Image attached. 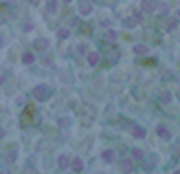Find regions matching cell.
Returning a JSON list of instances; mask_svg holds the SVG:
<instances>
[{"label":"cell","mask_w":180,"mask_h":174,"mask_svg":"<svg viewBox=\"0 0 180 174\" xmlns=\"http://www.w3.org/2000/svg\"><path fill=\"white\" fill-rule=\"evenodd\" d=\"M50 93H53V90H50L48 86H37V88L33 90V97L42 102V99H48V97H50Z\"/></svg>","instance_id":"obj_1"},{"label":"cell","mask_w":180,"mask_h":174,"mask_svg":"<svg viewBox=\"0 0 180 174\" xmlns=\"http://www.w3.org/2000/svg\"><path fill=\"white\" fill-rule=\"evenodd\" d=\"M158 5H156V0H143V11L145 13H149V11H154Z\"/></svg>","instance_id":"obj_2"},{"label":"cell","mask_w":180,"mask_h":174,"mask_svg":"<svg viewBox=\"0 0 180 174\" xmlns=\"http://www.w3.org/2000/svg\"><path fill=\"white\" fill-rule=\"evenodd\" d=\"M138 22H141V13H134V16H132L130 20H125L123 24H125V27H136Z\"/></svg>","instance_id":"obj_3"},{"label":"cell","mask_w":180,"mask_h":174,"mask_svg":"<svg viewBox=\"0 0 180 174\" xmlns=\"http://www.w3.org/2000/svg\"><path fill=\"white\" fill-rule=\"evenodd\" d=\"M121 170H123V172H130V170H132V159H123V161H121Z\"/></svg>","instance_id":"obj_4"},{"label":"cell","mask_w":180,"mask_h":174,"mask_svg":"<svg viewBox=\"0 0 180 174\" xmlns=\"http://www.w3.org/2000/svg\"><path fill=\"white\" fill-rule=\"evenodd\" d=\"M132 132H134V137H136V139H143V137H145V130H143L141 126H134V128H132Z\"/></svg>","instance_id":"obj_5"},{"label":"cell","mask_w":180,"mask_h":174,"mask_svg":"<svg viewBox=\"0 0 180 174\" xmlns=\"http://www.w3.org/2000/svg\"><path fill=\"white\" fill-rule=\"evenodd\" d=\"M79 11H81V13H84V16H88V13H90V11H92V5H90V2H84V5H81V7H79Z\"/></svg>","instance_id":"obj_6"},{"label":"cell","mask_w":180,"mask_h":174,"mask_svg":"<svg viewBox=\"0 0 180 174\" xmlns=\"http://www.w3.org/2000/svg\"><path fill=\"white\" fill-rule=\"evenodd\" d=\"M72 170L81 172V170H84V161H81V159H75V161H72Z\"/></svg>","instance_id":"obj_7"},{"label":"cell","mask_w":180,"mask_h":174,"mask_svg":"<svg viewBox=\"0 0 180 174\" xmlns=\"http://www.w3.org/2000/svg\"><path fill=\"white\" fill-rule=\"evenodd\" d=\"M57 163H59V167H62V170H64V167H68V157H66V154H62Z\"/></svg>","instance_id":"obj_8"},{"label":"cell","mask_w":180,"mask_h":174,"mask_svg":"<svg viewBox=\"0 0 180 174\" xmlns=\"http://www.w3.org/2000/svg\"><path fill=\"white\" fill-rule=\"evenodd\" d=\"M88 62H90L92 66H97V62H99V55H97V53H90V55H88Z\"/></svg>","instance_id":"obj_9"},{"label":"cell","mask_w":180,"mask_h":174,"mask_svg":"<svg viewBox=\"0 0 180 174\" xmlns=\"http://www.w3.org/2000/svg\"><path fill=\"white\" fill-rule=\"evenodd\" d=\"M134 51H136L138 55H143V53H147V46H143V44H136V46H134Z\"/></svg>","instance_id":"obj_10"},{"label":"cell","mask_w":180,"mask_h":174,"mask_svg":"<svg viewBox=\"0 0 180 174\" xmlns=\"http://www.w3.org/2000/svg\"><path fill=\"white\" fill-rule=\"evenodd\" d=\"M33 60H35V57H33L31 53H24V55H22V62H24V64H31Z\"/></svg>","instance_id":"obj_11"},{"label":"cell","mask_w":180,"mask_h":174,"mask_svg":"<svg viewBox=\"0 0 180 174\" xmlns=\"http://www.w3.org/2000/svg\"><path fill=\"white\" fill-rule=\"evenodd\" d=\"M46 9H48L50 13H53V11L57 9V2H55V0H48V5H46Z\"/></svg>","instance_id":"obj_12"},{"label":"cell","mask_w":180,"mask_h":174,"mask_svg":"<svg viewBox=\"0 0 180 174\" xmlns=\"http://www.w3.org/2000/svg\"><path fill=\"white\" fill-rule=\"evenodd\" d=\"M46 46H48L46 40H35V48H46Z\"/></svg>","instance_id":"obj_13"},{"label":"cell","mask_w":180,"mask_h":174,"mask_svg":"<svg viewBox=\"0 0 180 174\" xmlns=\"http://www.w3.org/2000/svg\"><path fill=\"white\" fill-rule=\"evenodd\" d=\"M156 132H158L160 137H169V132H167V128H165V126H158V128H156Z\"/></svg>","instance_id":"obj_14"},{"label":"cell","mask_w":180,"mask_h":174,"mask_svg":"<svg viewBox=\"0 0 180 174\" xmlns=\"http://www.w3.org/2000/svg\"><path fill=\"white\" fill-rule=\"evenodd\" d=\"M103 159H106V161H114V152H112V150H106V152H103Z\"/></svg>","instance_id":"obj_15"},{"label":"cell","mask_w":180,"mask_h":174,"mask_svg":"<svg viewBox=\"0 0 180 174\" xmlns=\"http://www.w3.org/2000/svg\"><path fill=\"white\" fill-rule=\"evenodd\" d=\"M132 157H134V159H141V157H143V152L138 150V148H134V150H132Z\"/></svg>","instance_id":"obj_16"},{"label":"cell","mask_w":180,"mask_h":174,"mask_svg":"<svg viewBox=\"0 0 180 174\" xmlns=\"http://www.w3.org/2000/svg\"><path fill=\"white\" fill-rule=\"evenodd\" d=\"M176 27H178V20H169L167 22V29H176Z\"/></svg>","instance_id":"obj_17"},{"label":"cell","mask_w":180,"mask_h":174,"mask_svg":"<svg viewBox=\"0 0 180 174\" xmlns=\"http://www.w3.org/2000/svg\"><path fill=\"white\" fill-rule=\"evenodd\" d=\"M57 35H59V38H68V29H59Z\"/></svg>","instance_id":"obj_18"},{"label":"cell","mask_w":180,"mask_h":174,"mask_svg":"<svg viewBox=\"0 0 180 174\" xmlns=\"http://www.w3.org/2000/svg\"><path fill=\"white\" fill-rule=\"evenodd\" d=\"M2 137H5V130H2V128H0V139H2Z\"/></svg>","instance_id":"obj_19"},{"label":"cell","mask_w":180,"mask_h":174,"mask_svg":"<svg viewBox=\"0 0 180 174\" xmlns=\"http://www.w3.org/2000/svg\"><path fill=\"white\" fill-rule=\"evenodd\" d=\"M173 174H180V170H176V172H173Z\"/></svg>","instance_id":"obj_20"},{"label":"cell","mask_w":180,"mask_h":174,"mask_svg":"<svg viewBox=\"0 0 180 174\" xmlns=\"http://www.w3.org/2000/svg\"><path fill=\"white\" fill-rule=\"evenodd\" d=\"M178 18H180V9H178Z\"/></svg>","instance_id":"obj_21"},{"label":"cell","mask_w":180,"mask_h":174,"mask_svg":"<svg viewBox=\"0 0 180 174\" xmlns=\"http://www.w3.org/2000/svg\"><path fill=\"white\" fill-rule=\"evenodd\" d=\"M0 84H2V77H0Z\"/></svg>","instance_id":"obj_22"}]
</instances>
